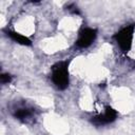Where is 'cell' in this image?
<instances>
[{
    "mask_svg": "<svg viewBox=\"0 0 135 135\" xmlns=\"http://www.w3.org/2000/svg\"><path fill=\"white\" fill-rule=\"evenodd\" d=\"M69 61L63 60L56 62L52 66L51 72V79L55 86L58 90H65L69 86L70 78H69Z\"/></svg>",
    "mask_w": 135,
    "mask_h": 135,
    "instance_id": "obj_1",
    "label": "cell"
},
{
    "mask_svg": "<svg viewBox=\"0 0 135 135\" xmlns=\"http://www.w3.org/2000/svg\"><path fill=\"white\" fill-rule=\"evenodd\" d=\"M133 34H134V25H128L114 35V39L116 40L117 44L123 52H129L131 50Z\"/></svg>",
    "mask_w": 135,
    "mask_h": 135,
    "instance_id": "obj_2",
    "label": "cell"
},
{
    "mask_svg": "<svg viewBox=\"0 0 135 135\" xmlns=\"http://www.w3.org/2000/svg\"><path fill=\"white\" fill-rule=\"evenodd\" d=\"M96 37H97V31L95 28L84 27L79 32L75 45L78 49H86L95 41Z\"/></svg>",
    "mask_w": 135,
    "mask_h": 135,
    "instance_id": "obj_3",
    "label": "cell"
},
{
    "mask_svg": "<svg viewBox=\"0 0 135 135\" xmlns=\"http://www.w3.org/2000/svg\"><path fill=\"white\" fill-rule=\"evenodd\" d=\"M116 118H117V112L114 109L108 107L101 114H98L92 117L91 122L96 127H101V126H107L112 123L113 121L116 120Z\"/></svg>",
    "mask_w": 135,
    "mask_h": 135,
    "instance_id": "obj_4",
    "label": "cell"
},
{
    "mask_svg": "<svg viewBox=\"0 0 135 135\" xmlns=\"http://www.w3.org/2000/svg\"><path fill=\"white\" fill-rule=\"evenodd\" d=\"M13 116L21 122H30L35 117V110L27 105H20L14 110Z\"/></svg>",
    "mask_w": 135,
    "mask_h": 135,
    "instance_id": "obj_5",
    "label": "cell"
},
{
    "mask_svg": "<svg viewBox=\"0 0 135 135\" xmlns=\"http://www.w3.org/2000/svg\"><path fill=\"white\" fill-rule=\"evenodd\" d=\"M6 35L13 39L15 42L19 43V44H22V45H31L32 44V41L28 39V37L22 35V34H19L17 32H14V31H6Z\"/></svg>",
    "mask_w": 135,
    "mask_h": 135,
    "instance_id": "obj_6",
    "label": "cell"
},
{
    "mask_svg": "<svg viewBox=\"0 0 135 135\" xmlns=\"http://www.w3.org/2000/svg\"><path fill=\"white\" fill-rule=\"evenodd\" d=\"M0 81H1V83H3V84L9 83V82L12 81V76H11L8 73H2L1 76H0Z\"/></svg>",
    "mask_w": 135,
    "mask_h": 135,
    "instance_id": "obj_7",
    "label": "cell"
}]
</instances>
